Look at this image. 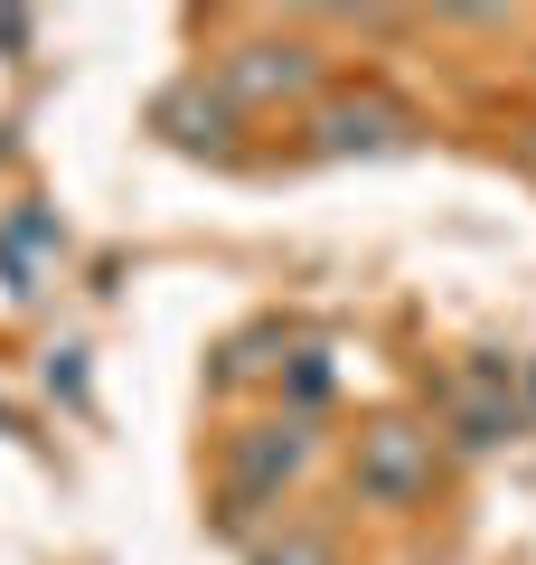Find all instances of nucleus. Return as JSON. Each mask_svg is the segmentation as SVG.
<instances>
[{
  "label": "nucleus",
  "mask_w": 536,
  "mask_h": 565,
  "mask_svg": "<svg viewBox=\"0 0 536 565\" xmlns=\"http://www.w3.org/2000/svg\"><path fill=\"white\" fill-rule=\"evenodd\" d=\"M405 141H415V122H405L386 95H349V104H320L311 114V151L320 161H386V151H405Z\"/></svg>",
  "instance_id": "obj_2"
},
{
  "label": "nucleus",
  "mask_w": 536,
  "mask_h": 565,
  "mask_svg": "<svg viewBox=\"0 0 536 565\" xmlns=\"http://www.w3.org/2000/svg\"><path fill=\"white\" fill-rule=\"evenodd\" d=\"M301 462H311V424H301V415L255 424V434L226 452V490H236V500H264V490H282Z\"/></svg>",
  "instance_id": "obj_4"
},
{
  "label": "nucleus",
  "mask_w": 536,
  "mask_h": 565,
  "mask_svg": "<svg viewBox=\"0 0 536 565\" xmlns=\"http://www.w3.org/2000/svg\"><path fill=\"white\" fill-rule=\"evenodd\" d=\"M311 47H292V39H255V47H236V57L217 66V95L226 104H282V95H311Z\"/></svg>",
  "instance_id": "obj_3"
},
{
  "label": "nucleus",
  "mask_w": 536,
  "mask_h": 565,
  "mask_svg": "<svg viewBox=\"0 0 536 565\" xmlns=\"http://www.w3.org/2000/svg\"><path fill=\"white\" fill-rule=\"evenodd\" d=\"M255 565H339V556H330V537H320V527H282L274 546H255Z\"/></svg>",
  "instance_id": "obj_7"
},
{
  "label": "nucleus",
  "mask_w": 536,
  "mask_h": 565,
  "mask_svg": "<svg viewBox=\"0 0 536 565\" xmlns=\"http://www.w3.org/2000/svg\"><path fill=\"white\" fill-rule=\"evenodd\" d=\"M357 500H377V509H415L424 490H433V434H415V424H367L357 434V462H349Z\"/></svg>",
  "instance_id": "obj_1"
},
{
  "label": "nucleus",
  "mask_w": 536,
  "mask_h": 565,
  "mask_svg": "<svg viewBox=\"0 0 536 565\" xmlns=\"http://www.w3.org/2000/svg\"><path fill=\"white\" fill-rule=\"evenodd\" d=\"M527 170H536V132H527Z\"/></svg>",
  "instance_id": "obj_8"
},
{
  "label": "nucleus",
  "mask_w": 536,
  "mask_h": 565,
  "mask_svg": "<svg viewBox=\"0 0 536 565\" xmlns=\"http://www.w3.org/2000/svg\"><path fill=\"white\" fill-rule=\"evenodd\" d=\"M151 122L179 141V151H207V161H236V104L217 85H179V95L151 104Z\"/></svg>",
  "instance_id": "obj_5"
},
{
  "label": "nucleus",
  "mask_w": 536,
  "mask_h": 565,
  "mask_svg": "<svg viewBox=\"0 0 536 565\" xmlns=\"http://www.w3.org/2000/svg\"><path fill=\"white\" fill-rule=\"evenodd\" d=\"M508 424H517V415H508V396H480L471 377L452 386V444H461V452H490Z\"/></svg>",
  "instance_id": "obj_6"
}]
</instances>
